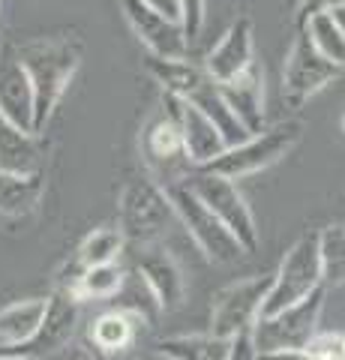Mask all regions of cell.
<instances>
[{"mask_svg": "<svg viewBox=\"0 0 345 360\" xmlns=\"http://www.w3.org/2000/svg\"><path fill=\"white\" fill-rule=\"evenodd\" d=\"M84 45L79 37H39L18 45V60L33 87V135L46 132L54 108L79 72Z\"/></svg>", "mask_w": 345, "mask_h": 360, "instance_id": "cell-1", "label": "cell"}, {"mask_svg": "<svg viewBox=\"0 0 345 360\" xmlns=\"http://www.w3.org/2000/svg\"><path fill=\"white\" fill-rule=\"evenodd\" d=\"M177 108H181V99L171 94H162L160 108L148 117V123L141 127V139H138L141 160L148 165V177L157 180L162 189L183 184L195 172V165L189 162L186 148H183Z\"/></svg>", "mask_w": 345, "mask_h": 360, "instance_id": "cell-2", "label": "cell"}, {"mask_svg": "<svg viewBox=\"0 0 345 360\" xmlns=\"http://www.w3.org/2000/svg\"><path fill=\"white\" fill-rule=\"evenodd\" d=\"M171 219H177L171 198L157 180L136 177L124 186L117 201V231L124 234V240L150 246L165 234Z\"/></svg>", "mask_w": 345, "mask_h": 360, "instance_id": "cell-3", "label": "cell"}, {"mask_svg": "<svg viewBox=\"0 0 345 360\" xmlns=\"http://www.w3.org/2000/svg\"><path fill=\"white\" fill-rule=\"evenodd\" d=\"M325 295L327 288H315L309 297H304L294 307H288L276 315H259V321L252 324V345L259 357L282 354V352H300L313 336L318 333V319L325 309Z\"/></svg>", "mask_w": 345, "mask_h": 360, "instance_id": "cell-4", "label": "cell"}, {"mask_svg": "<svg viewBox=\"0 0 345 360\" xmlns=\"http://www.w3.org/2000/svg\"><path fill=\"white\" fill-rule=\"evenodd\" d=\"M304 135V123L300 120H282L271 129H261L249 135L247 141L235 144V148H226L210 165H204V172L222 174L228 180H240L247 174H255L261 168H271L294 150V144Z\"/></svg>", "mask_w": 345, "mask_h": 360, "instance_id": "cell-5", "label": "cell"}, {"mask_svg": "<svg viewBox=\"0 0 345 360\" xmlns=\"http://www.w3.org/2000/svg\"><path fill=\"white\" fill-rule=\"evenodd\" d=\"M165 193H169V198H171L174 217L183 222L186 234L198 243V250L204 252V258H210L214 264H235L237 258L247 255V250L237 243L235 234H231L226 225L207 210V205L189 189L186 180L183 184L169 186Z\"/></svg>", "mask_w": 345, "mask_h": 360, "instance_id": "cell-6", "label": "cell"}, {"mask_svg": "<svg viewBox=\"0 0 345 360\" xmlns=\"http://www.w3.org/2000/svg\"><path fill=\"white\" fill-rule=\"evenodd\" d=\"M321 288V262H318V234H304L292 250L282 255L280 267L273 274L271 291L264 297L261 315H276L294 307Z\"/></svg>", "mask_w": 345, "mask_h": 360, "instance_id": "cell-7", "label": "cell"}, {"mask_svg": "<svg viewBox=\"0 0 345 360\" xmlns=\"http://www.w3.org/2000/svg\"><path fill=\"white\" fill-rule=\"evenodd\" d=\"M186 184L207 205V210L214 213V217L222 225H226L231 234H235L243 250L252 252L255 246H259V229H255V217H252V210L247 205V198L240 195V189H237L235 180L198 168V172H193V174L186 177Z\"/></svg>", "mask_w": 345, "mask_h": 360, "instance_id": "cell-8", "label": "cell"}, {"mask_svg": "<svg viewBox=\"0 0 345 360\" xmlns=\"http://www.w3.org/2000/svg\"><path fill=\"white\" fill-rule=\"evenodd\" d=\"M271 283L273 276H249L222 288L210 309V333L219 340H235L240 333H249L261 315Z\"/></svg>", "mask_w": 345, "mask_h": 360, "instance_id": "cell-9", "label": "cell"}, {"mask_svg": "<svg viewBox=\"0 0 345 360\" xmlns=\"http://www.w3.org/2000/svg\"><path fill=\"white\" fill-rule=\"evenodd\" d=\"M339 75V66L321 58L318 49L309 42L306 30H297L292 51L282 66V99L288 108H300L313 99L318 90H325Z\"/></svg>", "mask_w": 345, "mask_h": 360, "instance_id": "cell-10", "label": "cell"}, {"mask_svg": "<svg viewBox=\"0 0 345 360\" xmlns=\"http://www.w3.org/2000/svg\"><path fill=\"white\" fill-rule=\"evenodd\" d=\"M79 321H82V300L70 295V291L58 288L51 297H46V315H42L37 336H33L27 345H21L18 354H27L37 360H46L51 354H63L66 348L72 345Z\"/></svg>", "mask_w": 345, "mask_h": 360, "instance_id": "cell-11", "label": "cell"}, {"mask_svg": "<svg viewBox=\"0 0 345 360\" xmlns=\"http://www.w3.org/2000/svg\"><path fill=\"white\" fill-rule=\"evenodd\" d=\"M120 9H124L132 33L141 39L148 54H157V58H186L189 39L181 21L150 9L144 0H120Z\"/></svg>", "mask_w": 345, "mask_h": 360, "instance_id": "cell-12", "label": "cell"}, {"mask_svg": "<svg viewBox=\"0 0 345 360\" xmlns=\"http://www.w3.org/2000/svg\"><path fill=\"white\" fill-rule=\"evenodd\" d=\"M255 27L249 15H237L222 33V39L207 51L204 72L214 78L216 84H226L231 78H237L255 63Z\"/></svg>", "mask_w": 345, "mask_h": 360, "instance_id": "cell-13", "label": "cell"}, {"mask_svg": "<svg viewBox=\"0 0 345 360\" xmlns=\"http://www.w3.org/2000/svg\"><path fill=\"white\" fill-rule=\"evenodd\" d=\"M0 115L33 132V87L15 45H0Z\"/></svg>", "mask_w": 345, "mask_h": 360, "instance_id": "cell-14", "label": "cell"}, {"mask_svg": "<svg viewBox=\"0 0 345 360\" xmlns=\"http://www.w3.org/2000/svg\"><path fill=\"white\" fill-rule=\"evenodd\" d=\"M136 270L141 274L144 283H148V288L153 291V297H157L162 312H171L183 303L186 279H183L181 264L174 262V255H169L165 250L150 243V246H144V252L138 255Z\"/></svg>", "mask_w": 345, "mask_h": 360, "instance_id": "cell-15", "label": "cell"}, {"mask_svg": "<svg viewBox=\"0 0 345 360\" xmlns=\"http://www.w3.org/2000/svg\"><path fill=\"white\" fill-rule=\"evenodd\" d=\"M222 99L231 108V115L249 135L264 129V75L259 63H252L247 72L231 78V82L219 84Z\"/></svg>", "mask_w": 345, "mask_h": 360, "instance_id": "cell-16", "label": "cell"}, {"mask_svg": "<svg viewBox=\"0 0 345 360\" xmlns=\"http://www.w3.org/2000/svg\"><path fill=\"white\" fill-rule=\"evenodd\" d=\"M177 123H181V135H183V148L189 162L198 168H204L216 160V156L226 150V139L219 135V129L214 127V120L207 115H202L195 105H189L181 99V108H177Z\"/></svg>", "mask_w": 345, "mask_h": 360, "instance_id": "cell-17", "label": "cell"}, {"mask_svg": "<svg viewBox=\"0 0 345 360\" xmlns=\"http://www.w3.org/2000/svg\"><path fill=\"white\" fill-rule=\"evenodd\" d=\"M39 135L21 129L18 123L0 115V168L13 174H42Z\"/></svg>", "mask_w": 345, "mask_h": 360, "instance_id": "cell-18", "label": "cell"}, {"mask_svg": "<svg viewBox=\"0 0 345 360\" xmlns=\"http://www.w3.org/2000/svg\"><path fill=\"white\" fill-rule=\"evenodd\" d=\"M141 324H144L141 319H136L132 312L120 309V307L103 312L91 324V345H93V352L99 357H108V360L132 352V342H136Z\"/></svg>", "mask_w": 345, "mask_h": 360, "instance_id": "cell-19", "label": "cell"}, {"mask_svg": "<svg viewBox=\"0 0 345 360\" xmlns=\"http://www.w3.org/2000/svg\"><path fill=\"white\" fill-rule=\"evenodd\" d=\"M42 315H46V297L15 300L0 309V352L18 354L21 345H27L37 336Z\"/></svg>", "mask_w": 345, "mask_h": 360, "instance_id": "cell-20", "label": "cell"}, {"mask_svg": "<svg viewBox=\"0 0 345 360\" xmlns=\"http://www.w3.org/2000/svg\"><path fill=\"white\" fill-rule=\"evenodd\" d=\"M144 70L157 78L162 94H171L177 99H189L210 78L204 72V66L189 63L186 58H157V54H148Z\"/></svg>", "mask_w": 345, "mask_h": 360, "instance_id": "cell-21", "label": "cell"}, {"mask_svg": "<svg viewBox=\"0 0 345 360\" xmlns=\"http://www.w3.org/2000/svg\"><path fill=\"white\" fill-rule=\"evenodd\" d=\"M42 193H46L42 174H13L0 168V217H27L37 210Z\"/></svg>", "mask_w": 345, "mask_h": 360, "instance_id": "cell-22", "label": "cell"}, {"mask_svg": "<svg viewBox=\"0 0 345 360\" xmlns=\"http://www.w3.org/2000/svg\"><path fill=\"white\" fill-rule=\"evenodd\" d=\"M231 340H219L214 333H193V336H169L157 345V352L169 354L171 360H226Z\"/></svg>", "mask_w": 345, "mask_h": 360, "instance_id": "cell-23", "label": "cell"}, {"mask_svg": "<svg viewBox=\"0 0 345 360\" xmlns=\"http://www.w3.org/2000/svg\"><path fill=\"white\" fill-rule=\"evenodd\" d=\"M318 262H321V285L342 288L345 285V225H327L318 231Z\"/></svg>", "mask_w": 345, "mask_h": 360, "instance_id": "cell-24", "label": "cell"}, {"mask_svg": "<svg viewBox=\"0 0 345 360\" xmlns=\"http://www.w3.org/2000/svg\"><path fill=\"white\" fill-rule=\"evenodd\" d=\"M124 267L117 262L115 264H99V267H87L82 270L79 283H75L72 295L79 300H115L117 291L124 288Z\"/></svg>", "mask_w": 345, "mask_h": 360, "instance_id": "cell-25", "label": "cell"}, {"mask_svg": "<svg viewBox=\"0 0 345 360\" xmlns=\"http://www.w3.org/2000/svg\"><path fill=\"white\" fill-rule=\"evenodd\" d=\"M124 234L117 229H96L82 240L79 252H75V264L82 270L99 267V264H115L120 252H124Z\"/></svg>", "mask_w": 345, "mask_h": 360, "instance_id": "cell-26", "label": "cell"}, {"mask_svg": "<svg viewBox=\"0 0 345 360\" xmlns=\"http://www.w3.org/2000/svg\"><path fill=\"white\" fill-rule=\"evenodd\" d=\"M309 42L318 49L321 58H327L333 66H345V33L339 30V25L333 21V15H318L304 27Z\"/></svg>", "mask_w": 345, "mask_h": 360, "instance_id": "cell-27", "label": "cell"}, {"mask_svg": "<svg viewBox=\"0 0 345 360\" xmlns=\"http://www.w3.org/2000/svg\"><path fill=\"white\" fill-rule=\"evenodd\" d=\"M115 300H124V303H120V309L132 312V315H136V319H141V321H150L153 315L162 312L160 303H157V297H153V291L148 288V283L141 279L138 270H136V274H126L124 288L117 291Z\"/></svg>", "mask_w": 345, "mask_h": 360, "instance_id": "cell-28", "label": "cell"}, {"mask_svg": "<svg viewBox=\"0 0 345 360\" xmlns=\"http://www.w3.org/2000/svg\"><path fill=\"white\" fill-rule=\"evenodd\" d=\"M300 352L309 360H345V333H315Z\"/></svg>", "mask_w": 345, "mask_h": 360, "instance_id": "cell-29", "label": "cell"}, {"mask_svg": "<svg viewBox=\"0 0 345 360\" xmlns=\"http://www.w3.org/2000/svg\"><path fill=\"white\" fill-rule=\"evenodd\" d=\"M204 13H207V0H181V25L189 42L198 39V33H202Z\"/></svg>", "mask_w": 345, "mask_h": 360, "instance_id": "cell-30", "label": "cell"}, {"mask_svg": "<svg viewBox=\"0 0 345 360\" xmlns=\"http://www.w3.org/2000/svg\"><path fill=\"white\" fill-rule=\"evenodd\" d=\"M342 4H345V0H300V4H297V15H294L297 27L304 30L313 18H318V15H330L333 9L342 6Z\"/></svg>", "mask_w": 345, "mask_h": 360, "instance_id": "cell-31", "label": "cell"}, {"mask_svg": "<svg viewBox=\"0 0 345 360\" xmlns=\"http://www.w3.org/2000/svg\"><path fill=\"white\" fill-rule=\"evenodd\" d=\"M226 360H259V352L252 345V336L249 333H240L231 340V348H228V357Z\"/></svg>", "mask_w": 345, "mask_h": 360, "instance_id": "cell-32", "label": "cell"}, {"mask_svg": "<svg viewBox=\"0 0 345 360\" xmlns=\"http://www.w3.org/2000/svg\"><path fill=\"white\" fill-rule=\"evenodd\" d=\"M150 9H157V13L169 15L174 21H181V0H144Z\"/></svg>", "mask_w": 345, "mask_h": 360, "instance_id": "cell-33", "label": "cell"}, {"mask_svg": "<svg viewBox=\"0 0 345 360\" xmlns=\"http://www.w3.org/2000/svg\"><path fill=\"white\" fill-rule=\"evenodd\" d=\"M63 360H103L93 348H84V345H70L63 352Z\"/></svg>", "mask_w": 345, "mask_h": 360, "instance_id": "cell-34", "label": "cell"}, {"mask_svg": "<svg viewBox=\"0 0 345 360\" xmlns=\"http://www.w3.org/2000/svg\"><path fill=\"white\" fill-rule=\"evenodd\" d=\"M115 360H171V357L153 348V352H141V354H138V352H126V354H120V357H115Z\"/></svg>", "mask_w": 345, "mask_h": 360, "instance_id": "cell-35", "label": "cell"}, {"mask_svg": "<svg viewBox=\"0 0 345 360\" xmlns=\"http://www.w3.org/2000/svg\"><path fill=\"white\" fill-rule=\"evenodd\" d=\"M330 15H333V21H337V25H339V30L345 33V4H342V6H337V9H333Z\"/></svg>", "mask_w": 345, "mask_h": 360, "instance_id": "cell-36", "label": "cell"}, {"mask_svg": "<svg viewBox=\"0 0 345 360\" xmlns=\"http://www.w3.org/2000/svg\"><path fill=\"white\" fill-rule=\"evenodd\" d=\"M0 360H37V357H27V354H9V352H0Z\"/></svg>", "mask_w": 345, "mask_h": 360, "instance_id": "cell-37", "label": "cell"}]
</instances>
